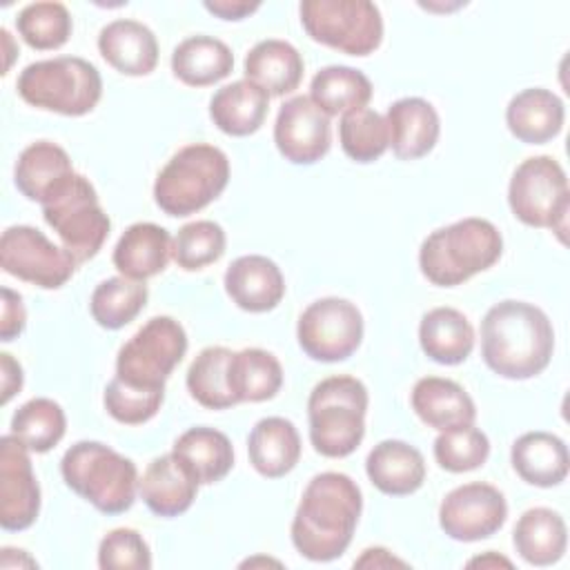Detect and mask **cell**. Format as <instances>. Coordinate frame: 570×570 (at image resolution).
<instances>
[{"mask_svg":"<svg viewBox=\"0 0 570 570\" xmlns=\"http://www.w3.org/2000/svg\"><path fill=\"white\" fill-rule=\"evenodd\" d=\"M363 494L343 472H321L309 479L292 519V543L309 561H334L350 548Z\"/></svg>","mask_w":570,"mask_h":570,"instance_id":"1","label":"cell"},{"mask_svg":"<svg viewBox=\"0 0 570 570\" xmlns=\"http://www.w3.org/2000/svg\"><path fill=\"white\" fill-rule=\"evenodd\" d=\"M554 352V330L548 314L525 301H499L481 321V356L485 365L510 381L541 374Z\"/></svg>","mask_w":570,"mask_h":570,"instance_id":"2","label":"cell"},{"mask_svg":"<svg viewBox=\"0 0 570 570\" xmlns=\"http://www.w3.org/2000/svg\"><path fill=\"white\" fill-rule=\"evenodd\" d=\"M501 254V232L490 220L470 216L428 234L419 249V267L432 285L454 287L490 269Z\"/></svg>","mask_w":570,"mask_h":570,"instance_id":"3","label":"cell"},{"mask_svg":"<svg viewBox=\"0 0 570 570\" xmlns=\"http://www.w3.org/2000/svg\"><path fill=\"white\" fill-rule=\"evenodd\" d=\"M370 394L363 381L336 374L318 381L307 399L309 441L321 456H350L365 436Z\"/></svg>","mask_w":570,"mask_h":570,"instance_id":"4","label":"cell"},{"mask_svg":"<svg viewBox=\"0 0 570 570\" xmlns=\"http://www.w3.org/2000/svg\"><path fill=\"white\" fill-rule=\"evenodd\" d=\"M60 472L67 488L102 514H122L136 501V463L100 441L73 443L62 454Z\"/></svg>","mask_w":570,"mask_h":570,"instance_id":"5","label":"cell"},{"mask_svg":"<svg viewBox=\"0 0 570 570\" xmlns=\"http://www.w3.org/2000/svg\"><path fill=\"white\" fill-rule=\"evenodd\" d=\"M229 183V158L207 142L180 147L158 171L154 200L167 216H189L214 203Z\"/></svg>","mask_w":570,"mask_h":570,"instance_id":"6","label":"cell"},{"mask_svg":"<svg viewBox=\"0 0 570 570\" xmlns=\"http://www.w3.org/2000/svg\"><path fill=\"white\" fill-rule=\"evenodd\" d=\"M20 98L60 116H85L102 98L100 71L80 56H58L27 65L16 82Z\"/></svg>","mask_w":570,"mask_h":570,"instance_id":"7","label":"cell"},{"mask_svg":"<svg viewBox=\"0 0 570 570\" xmlns=\"http://www.w3.org/2000/svg\"><path fill=\"white\" fill-rule=\"evenodd\" d=\"M508 205L523 225L552 229L566 243L570 189L563 167L552 156H530L514 169Z\"/></svg>","mask_w":570,"mask_h":570,"instance_id":"8","label":"cell"},{"mask_svg":"<svg viewBox=\"0 0 570 570\" xmlns=\"http://www.w3.org/2000/svg\"><path fill=\"white\" fill-rule=\"evenodd\" d=\"M301 24L314 42L347 56H370L383 42V16L370 0H303Z\"/></svg>","mask_w":570,"mask_h":570,"instance_id":"9","label":"cell"},{"mask_svg":"<svg viewBox=\"0 0 570 570\" xmlns=\"http://www.w3.org/2000/svg\"><path fill=\"white\" fill-rule=\"evenodd\" d=\"M42 216L76 263L94 258L111 229V220L100 207L94 185L82 174H73L42 203Z\"/></svg>","mask_w":570,"mask_h":570,"instance_id":"10","label":"cell"},{"mask_svg":"<svg viewBox=\"0 0 570 570\" xmlns=\"http://www.w3.org/2000/svg\"><path fill=\"white\" fill-rule=\"evenodd\" d=\"M185 352V327L171 316H154L120 345L116 376L136 387H165Z\"/></svg>","mask_w":570,"mask_h":570,"instance_id":"11","label":"cell"},{"mask_svg":"<svg viewBox=\"0 0 570 570\" xmlns=\"http://www.w3.org/2000/svg\"><path fill=\"white\" fill-rule=\"evenodd\" d=\"M296 338L301 350L314 361H345L363 341V314L347 298H318L298 316Z\"/></svg>","mask_w":570,"mask_h":570,"instance_id":"12","label":"cell"},{"mask_svg":"<svg viewBox=\"0 0 570 570\" xmlns=\"http://www.w3.org/2000/svg\"><path fill=\"white\" fill-rule=\"evenodd\" d=\"M0 265L7 274L42 289L62 287L76 272V258L40 229L11 225L0 238Z\"/></svg>","mask_w":570,"mask_h":570,"instance_id":"13","label":"cell"},{"mask_svg":"<svg viewBox=\"0 0 570 570\" xmlns=\"http://www.w3.org/2000/svg\"><path fill=\"white\" fill-rule=\"evenodd\" d=\"M508 519V503L499 488L481 481L450 490L439 505L441 530L463 543L497 534Z\"/></svg>","mask_w":570,"mask_h":570,"instance_id":"14","label":"cell"},{"mask_svg":"<svg viewBox=\"0 0 570 570\" xmlns=\"http://www.w3.org/2000/svg\"><path fill=\"white\" fill-rule=\"evenodd\" d=\"M29 452L13 434L0 439V525L9 532L31 528L40 512V485Z\"/></svg>","mask_w":570,"mask_h":570,"instance_id":"15","label":"cell"},{"mask_svg":"<svg viewBox=\"0 0 570 570\" xmlns=\"http://www.w3.org/2000/svg\"><path fill=\"white\" fill-rule=\"evenodd\" d=\"M274 142L287 163L314 165L332 145L330 116L309 96H292L276 114Z\"/></svg>","mask_w":570,"mask_h":570,"instance_id":"16","label":"cell"},{"mask_svg":"<svg viewBox=\"0 0 570 570\" xmlns=\"http://www.w3.org/2000/svg\"><path fill=\"white\" fill-rule=\"evenodd\" d=\"M223 283L232 303L252 314L274 309L285 296L281 267L261 254H247L232 261Z\"/></svg>","mask_w":570,"mask_h":570,"instance_id":"17","label":"cell"},{"mask_svg":"<svg viewBox=\"0 0 570 570\" xmlns=\"http://www.w3.org/2000/svg\"><path fill=\"white\" fill-rule=\"evenodd\" d=\"M392 154L401 160L428 156L441 134V120L432 102L419 96H407L387 107L385 114Z\"/></svg>","mask_w":570,"mask_h":570,"instance_id":"18","label":"cell"},{"mask_svg":"<svg viewBox=\"0 0 570 570\" xmlns=\"http://www.w3.org/2000/svg\"><path fill=\"white\" fill-rule=\"evenodd\" d=\"M138 494L156 517H178L187 512L198 494L194 474L169 452L156 456L138 481Z\"/></svg>","mask_w":570,"mask_h":570,"instance_id":"19","label":"cell"},{"mask_svg":"<svg viewBox=\"0 0 570 570\" xmlns=\"http://www.w3.org/2000/svg\"><path fill=\"white\" fill-rule=\"evenodd\" d=\"M98 51L122 76H147L158 65L154 31L131 18H118L98 33Z\"/></svg>","mask_w":570,"mask_h":570,"instance_id":"20","label":"cell"},{"mask_svg":"<svg viewBox=\"0 0 570 570\" xmlns=\"http://www.w3.org/2000/svg\"><path fill=\"white\" fill-rule=\"evenodd\" d=\"M365 472L379 492L387 497H407L425 481V459L414 445L399 439H385L370 450Z\"/></svg>","mask_w":570,"mask_h":570,"instance_id":"21","label":"cell"},{"mask_svg":"<svg viewBox=\"0 0 570 570\" xmlns=\"http://www.w3.org/2000/svg\"><path fill=\"white\" fill-rule=\"evenodd\" d=\"M563 100L543 87H530L512 96L505 107V125L510 134L525 145H543L563 129Z\"/></svg>","mask_w":570,"mask_h":570,"instance_id":"22","label":"cell"},{"mask_svg":"<svg viewBox=\"0 0 570 570\" xmlns=\"http://www.w3.org/2000/svg\"><path fill=\"white\" fill-rule=\"evenodd\" d=\"M171 236L156 223H134L118 238L111 261L120 276L147 281L158 276L171 258Z\"/></svg>","mask_w":570,"mask_h":570,"instance_id":"23","label":"cell"},{"mask_svg":"<svg viewBox=\"0 0 570 570\" xmlns=\"http://www.w3.org/2000/svg\"><path fill=\"white\" fill-rule=\"evenodd\" d=\"M76 171L71 158L60 145L51 140H38L20 151L13 169V180L18 191L27 200L42 205Z\"/></svg>","mask_w":570,"mask_h":570,"instance_id":"24","label":"cell"},{"mask_svg":"<svg viewBox=\"0 0 570 570\" xmlns=\"http://www.w3.org/2000/svg\"><path fill=\"white\" fill-rule=\"evenodd\" d=\"M410 403L414 414L434 430H450L474 423L476 407L472 396L452 379L423 376L414 383Z\"/></svg>","mask_w":570,"mask_h":570,"instance_id":"25","label":"cell"},{"mask_svg":"<svg viewBox=\"0 0 570 570\" xmlns=\"http://www.w3.org/2000/svg\"><path fill=\"white\" fill-rule=\"evenodd\" d=\"M247 454L252 468L265 479L289 474L301 459V436L296 425L283 416H265L256 421L247 436Z\"/></svg>","mask_w":570,"mask_h":570,"instance_id":"26","label":"cell"},{"mask_svg":"<svg viewBox=\"0 0 570 570\" xmlns=\"http://www.w3.org/2000/svg\"><path fill=\"white\" fill-rule=\"evenodd\" d=\"M514 472L530 485L554 488L566 481L570 456L563 439L552 432L534 430L521 434L510 450Z\"/></svg>","mask_w":570,"mask_h":570,"instance_id":"27","label":"cell"},{"mask_svg":"<svg viewBox=\"0 0 570 570\" xmlns=\"http://www.w3.org/2000/svg\"><path fill=\"white\" fill-rule=\"evenodd\" d=\"M245 78L258 85L267 96L292 94L303 78V56L294 45L278 38L256 42L245 56Z\"/></svg>","mask_w":570,"mask_h":570,"instance_id":"28","label":"cell"},{"mask_svg":"<svg viewBox=\"0 0 570 570\" xmlns=\"http://www.w3.org/2000/svg\"><path fill=\"white\" fill-rule=\"evenodd\" d=\"M269 111V96L247 78L234 80L216 89L209 100L212 122L227 136L256 134Z\"/></svg>","mask_w":570,"mask_h":570,"instance_id":"29","label":"cell"},{"mask_svg":"<svg viewBox=\"0 0 570 570\" xmlns=\"http://www.w3.org/2000/svg\"><path fill=\"white\" fill-rule=\"evenodd\" d=\"M171 454L194 474L198 485L218 483L234 468V448L229 436L207 425L185 430L174 441Z\"/></svg>","mask_w":570,"mask_h":570,"instance_id":"30","label":"cell"},{"mask_svg":"<svg viewBox=\"0 0 570 570\" xmlns=\"http://www.w3.org/2000/svg\"><path fill=\"white\" fill-rule=\"evenodd\" d=\"M419 343L428 358L439 365H459L474 350V327L454 307H434L419 323Z\"/></svg>","mask_w":570,"mask_h":570,"instance_id":"31","label":"cell"},{"mask_svg":"<svg viewBox=\"0 0 570 570\" xmlns=\"http://www.w3.org/2000/svg\"><path fill=\"white\" fill-rule=\"evenodd\" d=\"M232 69V49L214 36H189L171 53V71L187 87H209L227 78Z\"/></svg>","mask_w":570,"mask_h":570,"instance_id":"32","label":"cell"},{"mask_svg":"<svg viewBox=\"0 0 570 570\" xmlns=\"http://www.w3.org/2000/svg\"><path fill=\"white\" fill-rule=\"evenodd\" d=\"M512 543L525 563L539 568L552 566L563 557L568 546L566 521L550 508H530L519 517Z\"/></svg>","mask_w":570,"mask_h":570,"instance_id":"33","label":"cell"},{"mask_svg":"<svg viewBox=\"0 0 570 570\" xmlns=\"http://www.w3.org/2000/svg\"><path fill=\"white\" fill-rule=\"evenodd\" d=\"M229 390L236 403H263L278 394L283 367L278 358L261 347H245L229 358Z\"/></svg>","mask_w":570,"mask_h":570,"instance_id":"34","label":"cell"},{"mask_svg":"<svg viewBox=\"0 0 570 570\" xmlns=\"http://www.w3.org/2000/svg\"><path fill=\"white\" fill-rule=\"evenodd\" d=\"M370 78L347 65H330L314 73L309 82V98L327 116H345L367 107L372 100Z\"/></svg>","mask_w":570,"mask_h":570,"instance_id":"35","label":"cell"},{"mask_svg":"<svg viewBox=\"0 0 570 570\" xmlns=\"http://www.w3.org/2000/svg\"><path fill=\"white\" fill-rule=\"evenodd\" d=\"M232 350L223 345L203 347L187 370V390L196 403L207 410H227L236 405L229 390V358Z\"/></svg>","mask_w":570,"mask_h":570,"instance_id":"36","label":"cell"},{"mask_svg":"<svg viewBox=\"0 0 570 570\" xmlns=\"http://www.w3.org/2000/svg\"><path fill=\"white\" fill-rule=\"evenodd\" d=\"M147 298L149 289L145 281L111 276L96 285L89 301V312L100 327L120 330L145 309Z\"/></svg>","mask_w":570,"mask_h":570,"instance_id":"37","label":"cell"},{"mask_svg":"<svg viewBox=\"0 0 570 570\" xmlns=\"http://www.w3.org/2000/svg\"><path fill=\"white\" fill-rule=\"evenodd\" d=\"M65 430V410L47 396L29 399L11 416V434L18 436L36 454L53 450L62 441Z\"/></svg>","mask_w":570,"mask_h":570,"instance_id":"38","label":"cell"},{"mask_svg":"<svg viewBox=\"0 0 570 570\" xmlns=\"http://www.w3.org/2000/svg\"><path fill=\"white\" fill-rule=\"evenodd\" d=\"M16 29L20 38L38 51L60 49L73 29L71 13L62 2L42 0L24 4L16 16Z\"/></svg>","mask_w":570,"mask_h":570,"instance_id":"39","label":"cell"},{"mask_svg":"<svg viewBox=\"0 0 570 570\" xmlns=\"http://www.w3.org/2000/svg\"><path fill=\"white\" fill-rule=\"evenodd\" d=\"M338 140L347 158L354 163H374L390 147L385 118L374 109H356L341 116Z\"/></svg>","mask_w":570,"mask_h":570,"instance_id":"40","label":"cell"},{"mask_svg":"<svg viewBox=\"0 0 570 570\" xmlns=\"http://www.w3.org/2000/svg\"><path fill=\"white\" fill-rule=\"evenodd\" d=\"M227 236L216 220H191L171 240V258L185 272H198L225 254Z\"/></svg>","mask_w":570,"mask_h":570,"instance_id":"41","label":"cell"},{"mask_svg":"<svg viewBox=\"0 0 570 570\" xmlns=\"http://www.w3.org/2000/svg\"><path fill=\"white\" fill-rule=\"evenodd\" d=\"M436 463L454 474L481 468L490 456V441L474 423L441 430L434 439Z\"/></svg>","mask_w":570,"mask_h":570,"instance_id":"42","label":"cell"},{"mask_svg":"<svg viewBox=\"0 0 570 570\" xmlns=\"http://www.w3.org/2000/svg\"><path fill=\"white\" fill-rule=\"evenodd\" d=\"M165 401V387H136L114 376L102 394L107 414L125 425H142L154 419Z\"/></svg>","mask_w":570,"mask_h":570,"instance_id":"43","label":"cell"},{"mask_svg":"<svg viewBox=\"0 0 570 570\" xmlns=\"http://www.w3.org/2000/svg\"><path fill=\"white\" fill-rule=\"evenodd\" d=\"M98 566L102 570H149L151 550L138 530L116 528L98 546Z\"/></svg>","mask_w":570,"mask_h":570,"instance_id":"44","label":"cell"},{"mask_svg":"<svg viewBox=\"0 0 570 570\" xmlns=\"http://www.w3.org/2000/svg\"><path fill=\"white\" fill-rule=\"evenodd\" d=\"M27 325V312L22 296L11 287H2V316H0V341L9 343L22 334Z\"/></svg>","mask_w":570,"mask_h":570,"instance_id":"45","label":"cell"},{"mask_svg":"<svg viewBox=\"0 0 570 570\" xmlns=\"http://www.w3.org/2000/svg\"><path fill=\"white\" fill-rule=\"evenodd\" d=\"M203 7L220 20H243L261 9V2L249 0H205Z\"/></svg>","mask_w":570,"mask_h":570,"instance_id":"46","label":"cell"},{"mask_svg":"<svg viewBox=\"0 0 570 570\" xmlns=\"http://www.w3.org/2000/svg\"><path fill=\"white\" fill-rule=\"evenodd\" d=\"M0 372H2V399H0V403L7 405L22 390L24 374H22L20 363L9 352L0 354Z\"/></svg>","mask_w":570,"mask_h":570,"instance_id":"47","label":"cell"},{"mask_svg":"<svg viewBox=\"0 0 570 570\" xmlns=\"http://www.w3.org/2000/svg\"><path fill=\"white\" fill-rule=\"evenodd\" d=\"M390 566L405 568L407 563L396 559L394 554H390V550H385V548H367V550H363V557L354 561V568H390Z\"/></svg>","mask_w":570,"mask_h":570,"instance_id":"48","label":"cell"},{"mask_svg":"<svg viewBox=\"0 0 570 570\" xmlns=\"http://www.w3.org/2000/svg\"><path fill=\"white\" fill-rule=\"evenodd\" d=\"M468 566L472 568V566H481V568H497V566H505V568H512V561L510 559H505V557H497L492 550L490 552H485L483 557H474V559H470L468 561Z\"/></svg>","mask_w":570,"mask_h":570,"instance_id":"49","label":"cell"},{"mask_svg":"<svg viewBox=\"0 0 570 570\" xmlns=\"http://www.w3.org/2000/svg\"><path fill=\"white\" fill-rule=\"evenodd\" d=\"M0 33H2V40H4V45H7V49H9V45H11V36H9V31H7V29H0ZM9 51H11V49H9ZM9 67H11V53H9V65H7L4 73L9 71Z\"/></svg>","mask_w":570,"mask_h":570,"instance_id":"50","label":"cell"}]
</instances>
